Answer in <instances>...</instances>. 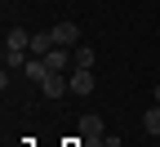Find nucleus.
<instances>
[{"mask_svg": "<svg viewBox=\"0 0 160 147\" xmlns=\"http://www.w3.org/2000/svg\"><path fill=\"white\" fill-rule=\"evenodd\" d=\"M40 89H45V98H62V94H71V76H62V71H45Z\"/></svg>", "mask_w": 160, "mask_h": 147, "instance_id": "nucleus-1", "label": "nucleus"}, {"mask_svg": "<svg viewBox=\"0 0 160 147\" xmlns=\"http://www.w3.org/2000/svg\"><path fill=\"white\" fill-rule=\"evenodd\" d=\"M53 45L76 49V45H80V27H76V23H58V27H53Z\"/></svg>", "mask_w": 160, "mask_h": 147, "instance_id": "nucleus-2", "label": "nucleus"}, {"mask_svg": "<svg viewBox=\"0 0 160 147\" xmlns=\"http://www.w3.org/2000/svg\"><path fill=\"white\" fill-rule=\"evenodd\" d=\"M45 62H49V71H67V67H76V54H71V49H62V45H53Z\"/></svg>", "mask_w": 160, "mask_h": 147, "instance_id": "nucleus-3", "label": "nucleus"}, {"mask_svg": "<svg viewBox=\"0 0 160 147\" xmlns=\"http://www.w3.org/2000/svg\"><path fill=\"white\" fill-rule=\"evenodd\" d=\"M71 94H76V98L93 94V71H89V67H76V71H71Z\"/></svg>", "mask_w": 160, "mask_h": 147, "instance_id": "nucleus-4", "label": "nucleus"}, {"mask_svg": "<svg viewBox=\"0 0 160 147\" xmlns=\"http://www.w3.org/2000/svg\"><path fill=\"white\" fill-rule=\"evenodd\" d=\"M80 138H89V143L102 138V116H80Z\"/></svg>", "mask_w": 160, "mask_h": 147, "instance_id": "nucleus-5", "label": "nucleus"}, {"mask_svg": "<svg viewBox=\"0 0 160 147\" xmlns=\"http://www.w3.org/2000/svg\"><path fill=\"white\" fill-rule=\"evenodd\" d=\"M5 49H31V31L9 27V31H5Z\"/></svg>", "mask_w": 160, "mask_h": 147, "instance_id": "nucleus-6", "label": "nucleus"}, {"mask_svg": "<svg viewBox=\"0 0 160 147\" xmlns=\"http://www.w3.org/2000/svg\"><path fill=\"white\" fill-rule=\"evenodd\" d=\"M49 49H53V31H40V36H31V58H49Z\"/></svg>", "mask_w": 160, "mask_h": 147, "instance_id": "nucleus-7", "label": "nucleus"}, {"mask_svg": "<svg viewBox=\"0 0 160 147\" xmlns=\"http://www.w3.org/2000/svg\"><path fill=\"white\" fill-rule=\"evenodd\" d=\"M27 58H31L27 49H5V71H22V67H27Z\"/></svg>", "mask_w": 160, "mask_h": 147, "instance_id": "nucleus-8", "label": "nucleus"}, {"mask_svg": "<svg viewBox=\"0 0 160 147\" xmlns=\"http://www.w3.org/2000/svg\"><path fill=\"white\" fill-rule=\"evenodd\" d=\"M71 54H76V67H93V58H98V54H93L89 45H76Z\"/></svg>", "mask_w": 160, "mask_h": 147, "instance_id": "nucleus-9", "label": "nucleus"}, {"mask_svg": "<svg viewBox=\"0 0 160 147\" xmlns=\"http://www.w3.org/2000/svg\"><path fill=\"white\" fill-rule=\"evenodd\" d=\"M142 125H147V134H160V102H156V107L142 116Z\"/></svg>", "mask_w": 160, "mask_h": 147, "instance_id": "nucleus-10", "label": "nucleus"}, {"mask_svg": "<svg viewBox=\"0 0 160 147\" xmlns=\"http://www.w3.org/2000/svg\"><path fill=\"white\" fill-rule=\"evenodd\" d=\"M156 102H160V85H156Z\"/></svg>", "mask_w": 160, "mask_h": 147, "instance_id": "nucleus-11", "label": "nucleus"}]
</instances>
